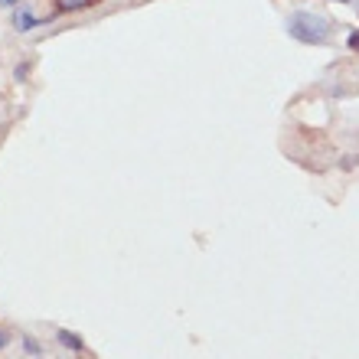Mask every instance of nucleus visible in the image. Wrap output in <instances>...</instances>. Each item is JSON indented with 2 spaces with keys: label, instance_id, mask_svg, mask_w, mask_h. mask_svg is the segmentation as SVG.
<instances>
[{
  "label": "nucleus",
  "instance_id": "obj_1",
  "mask_svg": "<svg viewBox=\"0 0 359 359\" xmlns=\"http://www.w3.org/2000/svg\"><path fill=\"white\" fill-rule=\"evenodd\" d=\"M287 36L304 43V46H323L330 43L333 29H330V20L313 13V10H294L287 17Z\"/></svg>",
  "mask_w": 359,
  "mask_h": 359
},
{
  "label": "nucleus",
  "instance_id": "obj_2",
  "mask_svg": "<svg viewBox=\"0 0 359 359\" xmlns=\"http://www.w3.org/2000/svg\"><path fill=\"white\" fill-rule=\"evenodd\" d=\"M13 27L20 29V33H29V29H36L39 27V17H33V10L23 4V7L13 10Z\"/></svg>",
  "mask_w": 359,
  "mask_h": 359
},
{
  "label": "nucleus",
  "instance_id": "obj_3",
  "mask_svg": "<svg viewBox=\"0 0 359 359\" xmlns=\"http://www.w3.org/2000/svg\"><path fill=\"white\" fill-rule=\"evenodd\" d=\"M56 4V13H79V10L95 7L98 0H53Z\"/></svg>",
  "mask_w": 359,
  "mask_h": 359
},
{
  "label": "nucleus",
  "instance_id": "obj_4",
  "mask_svg": "<svg viewBox=\"0 0 359 359\" xmlns=\"http://www.w3.org/2000/svg\"><path fill=\"white\" fill-rule=\"evenodd\" d=\"M56 340L62 343L66 350H72V353H82V350H86L82 337H79V333H72V330H59V333H56Z\"/></svg>",
  "mask_w": 359,
  "mask_h": 359
},
{
  "label": "nucleus",
  "instance_id": "obj_5",
  "mask_svg": "<svg viewBox=\"0 0 359 359\" xmlns=\"http://www.w3.org/2000/svg\"><path fill=\"white\" fill-rule=\"evenodd\" d=\"M23 350H27L29 356H36V353H39V343L33 340V337H23Z\"/></svg>",
  "mask_w": 359,
  "mask_h": 359
},
{
  "label": "nucleus",
  "instance_id": "obj_6",
  "mask_svg": "<svg viewBox=\"0 0 359 359\" xmlns=\"http://www.w3.org/2000/svg\"><path fill=\"white\" fill-rule=\"evenodd\" d=\"M346 46H350L353 53H359V29H353L350 36H346Z\"/></svg>",
  "mask_w": 359,
  "mask_h": 359
},
{
  "label": "nucleus",
  "instance_id": "obj_7",
  "mask_svg": "<svg viewBox=\"0 0 359 359\" xmlns=\"http://www.w3.org/2000/svg\"><path fill=\"white\" fill-rule=\"evenodd\" d=\"M7 346H10V333L0 330V350H7Z\"/></svg>",
  "mask_w": 359,
  "mask_h": 359
},
{
  "label": "nucleus",
  "instance_id": "obj_8",
  "mask_svg": "<svg viewBox=\"0 0 359 359\" xmlns=\"http://www.w3.org/2000/svg\"><path fill=\"white\" fill-rule=\"evenodd\" d=\"M20 0H0V7H17Z\"/></svg>",
  "mask_w": 359,
  "mask_h": 359
},
{
  "label": "nucleus",
  "instance_id": "obj_9",
  "mask_svg": "<svg viewBox=\"0 0 359 359\" xmlns=\"http://www.w3.org/2000/svg\"><path fill=\"white\" fill-rule=\"evenodd\" d=\"M330 4H353V0H330Z\"/></svg>",
  "mask_w": 359,
  "mask_h": 359
},
{
  "label": "nucleus",
  "instance_id": "obj_10",
  "mask_svg": "<svg viewBox=\"0 0 359 359\" xmlns=\"http://www.w3.org/2000/svg\"><path fill=\"white\" fill-rule=\"evenodd\" d=\"M356 13H359V10H356Z\"/></svg>",
  "mask_w": 359,
  "mask_h": 359
}]
</instances>
